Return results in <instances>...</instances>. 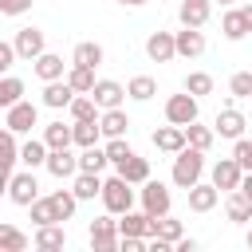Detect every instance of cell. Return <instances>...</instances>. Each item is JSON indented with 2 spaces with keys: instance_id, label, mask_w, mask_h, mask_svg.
Wrapping results in <instances>:
<instances>
[{
  "instance_id": "13",
  "label": "cell",
  "mask_w": 252,
  "mask_h": 252,
  "mask_svg": "<svg viewBox=\"0 0 252 252\" xmlns=\"http://www.w3.org/2000/svg\"><path fill=\"white\" fill-rule=\"evenodd\" d=\"M154 146L161 150V154H177V150H185L189 146V138H185V126H161V130H154Z\"/></svg>"
},
{
  "instance_id": "11",
  "label": "cell",
  "mask_w": 252,
  "mask_h": 252,
  "mask_svg": "<svg viewBox=\"0 0 252 252\" xmlns=\"http://www.w3.org/2000/svg\"><path fill=\"white\" fill-rule=\"evenodd\" d=\"M75 87L67 83V79H55V83H43V106H51V110H67L71 102H75Z\"/></svg>"
},
{
  "instance_id": "12",
  "label": "cell",
  "mask_w": 252,
  "mask_h": 252,
  "mask_svg": "<svg viewBox=\"0 0 252 252\" xmlns=\"http://www.w3.org/2000/svg\"><path fill=\"white\" fill-rule=\"evenodd\" d=\"M91 94H94V102H98L102 110H114V106H122V98H126L130 91H126L122 83H114V79H98Z\"/></svg>"
},
{
  "instance_id": "28",
  "label": "cell",
  "mask_w": 252,
  "mask_h": 252,
  "mask_svg": "<svg viewBox=\"0 0 252 252\" xmlns=\"http://www.w3.org/2000/svg\"><path fill=\"white\" fill-rule=\"evenodd\" d=\"M106 165H110L106 146H87V150L79 154V169H83V173H102Z\"/></svg>"
},
{
  "instance_id": "39",
  "label": "cell",
  "mask_w": 252,
  "mask_h": 252,
  "mask_svg": "<svg viewBox=\"0 0 252 252\" xmlns=\"http://www.w3.org/2000/svg\"><path fill=\"white\" fill-rule=\"evenodd\" d=\"M185 138H189V146L209 150V146H213V138H217V130H213V126H201V122H189V126H185Z\"/></svg>"
},
{
  "instance_id": "41",
  "label": "cell",
  "mask_w": 252,
  "mask_h": 252,
  "mask_svg": "<svg viewBox=\"0 0 252 252\" xmlns=\"http://www.w3.org/2000/svg\"><path fill=\"white\" fill-rule=\"evenodd\" d=\"M158 236L169 240V244H177V240L185 236V228H181V220H173V217H158Z\"/></svg>"
},
{
  "instance_id": "6",
  "label": "cell",
  "mask_w": 252,
  "mask_h": 252,
  "mask_svg": "<svg viewBox=\"0 0 252 252\" xmlns=\"http://www.w3.org/2000/svg\"><path fill=\"white\" fill-rule=\"evenodd\" d=\"M35 118H39V110H35V102H28V98H20L16 106L4 110V126L16 130V134H28V130L35 126Z\"/></svg>"
},
{
  "instance_id": "43",
  "label": "cell",
  "mask_w": 252,
  "mask_h": 252,
  "mask_svg": "<svg viewBox=\"0 0 252 252\" xmlns=\"http://www.w3.org/2000/svg\"><path fill=\"white\" fill-rule=\"evenodd\" d=\"M228 91H232L236 98H252V71H236V75L228 79Z\"/></svg>"
},
{
  "instance_id": "48",
  "label": "cell",
  "mask_w": 252,
  "mask_h": 252,
  "mask_svg": "<svg viewBox=\"0 0 252 252\" xmlns=\"http://www.w3.org/2000/svg\"><path fill=\"white\" fill-rule=\"evenodd\" d=\"M114 4H122V8H142V4H150V0H114Z\"/></svg>"
},
{
  "instance_id": "38",
  "label": "cell",
  "mask_w": 252,
  "mask_h": 252,
  "mask_svg": "<svg viewBox=\"0 0 252 252\" xmlns=\"http://www.w3.org/2000/svg\"><path fill=\"white\" fill-rule=\"evenodd\" d=\"M55 220H59V213H55L51 197H35L32 201V224L39 228V224H55Z\"/></svg>"
},
{
  "instance_id": "42",
  "label": "cell",
  "mask_w": 252,
  "mask_h": 252,
  "mask_svg": "<svg viewBox=\"0 0 252 252\" xmlns=\"http://www.w3.org/2000/svg\"><path fill=\"white\" fill-rule=\"evenodd\" d=\"M130 154H134V150L126 146V138H106V158H110V165H122Z\"/></svg>"
},
{
  "instance_id": "19",
  "label": "cell",
  "mask_w": 252,
  "mask_h": 252,
  "mask_svg": "<svg viewBox=\"0 0 252 252\" xmlns=\"http://www.w3.org/2000/svg\"><path fill=\"white\" fill-rule=\"evenodd\" d=\"M63 244H67L63 220H55V224H39V228H35V248H39V252H55V248H63Z\"/></svg>"
},
{
  "instance_id": "32",
  "label": "cell",
  "mask_w": 252,
  "mask_h": 252,
  "mask_svg": "<svg viewBox=\"0 0 252 252\" xmlns=\"http://www.w3.org/2000/svg\"><path fill=\"white\" fill-rule=\"evenodd\" d=\"M67 83H71L79 94H91L98 79H94V67H79V63H71V71H67Z\"/></svg>"
},
{
  "instance_id": "2",
  "label": "cell",
  "mask_w": 252,
  "mask_h": 252,
  "mask_svg": "<svg viewBox=\"0 0 252 252\" xmlns=\"http://www.w3.org/2000/svg\"><path fill=\"white\" fill-rule=\"evenodd\" d=\"M102 205H106V213H114V217H122V213L134 209V189H130V181H126L122 173H114V177L102 181Z\"/></svg>"
},
{
  "instance_id": "51",
  "label": "cell",
  "mask_w": 252,
  "mask_h": 252,
  "mask_svg": "<svg viewBox=\"0 0 252 252\" xmlns=\"http://www.w3.org/2000/svg\"><path fill=\"white\" fill-rule=\"evenodd\" d=\"M248 248H252V228H248Z\"/></svg>"
},
{
  "instance_id": "25",
  "label": "cell",
  "mask_w": 252,
  "mask_h": 252,
  "mask_svg": "<svg viewBox=\"0 0 252 252\" xmlns=\"http://www.w3.org/2000/svg\"><path fill=\"white\" fill-rule=\"evenodd\" d=\"M220 32H224V39H244L252 28H248V20H244V12L240 8H232V12H224V20H220Z\"/></svg>"
},
{
  "instance_id": "35",
  "label": "cell",
  "mask_w": 252,
  "mask_h": 252,
  "mask_svg": "<svg viewBox=\"0 0 252 252\" xmlns=\"http://www.w3.org/2000/svg\"><path fill=\"white\" fill-rule=\"evenodd\" d=\"M24 98V79H16V75H4L0 79V106L8 110V106H16Z\"/></svg>"
},
{
  "instance_id": "34",
  "label": "cell",
  "mask_w": 252,
  "mask_h": 252,
  "mask_svg": "<svg viewBox=\"0 0 252 252\" xmlns=\"http://www.w3.org/2000/svg\"><path fill=\"white\" fill-rule=\"evenodd\" d=\"M126 91H130V98H134V102H150V98L158 94V83H154L150 75H134V79L126 83Z\"/></svg>"
},
{
  "instance_id": "1",
  "label": "cell",
  "mask_w": 252,
  "mask_h": 252,
  "mask_svg": "<svg viewBox=\"0 0 252 252\" xmlns=\"http://www.w3.org/2000/svg\"><path fill=\"white\" fill-rule=\"evenodd\" d=\"M201 173H205V150L185 146V150L173 154V185H177V189L189 193V189L201 181Z\"/></svg>"
},
{
  "instance_id": "26",
  "label": "cell",
  "mask_w": 252,
  "mask_h": 252,
  "mask_svg": "<svg viewBox=\"0 0 252 252\" xmlns=\"http://www.w3.org/2000/svg\"><path fill=\"white\" fill-rule=\"evenodd\" d=\"M71 63H79V67H98V63H102V43H94V39H83V43H75V51H71Z\"/></svg>"
},
{
  "instance_id": "4",
  "label": "cell",
  "mask_w": 252,
  "mask_h": 252,
  "mask_svg": "<svg viewBox=\"0 0 252 252\" xmlns=\"http://www.w3.org/2000/svg\"><path fill=\"white\" fill-rule=\"evenodd\" d=\"M165 122H173V126L197 122V94H189V91L169 94V98H165Z\"/></svg>"
},
{
  "instance_id": "14",
  "label": "cell",
  "mask_w": 252,
  "mask_h": 252,
  "mask_svg": "<svg viewBox=\"0 0 252 252\" xmlns=\"http://www.w3.org/2000/svg\"><path fill=\"white\" fill-rule=\"evenodd\" d=\"M47 173H51V177H59V181L79 173V158L71 154V146H67V150H51V154H47Z\"/></svg>"
},
{
  "instance_id": "3",
  "label": "cell",
  "mask_w": 252,
  "mask_h": 252,
  "mask_svg": "<svg viewBox=\"0 0 252 252\" xmlns=\"http://www.w3.org/2000/svg\"><path fill=\"white\" fill-rule=\"evenodd\" d=\"M118 244H122V232H118L114 213L94 217V220H91V248H94V252H114Z\"/></svg>"
},
{
  "instance_id": "8",
  "label": "cell",
  "mask_w": 252,
  "mask_h": 252,
  "mask_svg": "<svg viewBox=\"0 0 252 252\" xmlns=\"http://www.w3.org/2000/svg\"><path fill=\"white\" fill-rule=\"evenodd\" d=\"M142 209H146L150 217H169V189L150 177V181L142 185Z\"/></svg>"
},
{
  "instance_id": "9",
  "label": "cell",
  "mask_w": 252,
  "mask_h": 252,
  "mask_svg": "<svg viewBox=\"0 0 252 252\" xmlns=\"http://www.w3.org/2000/svg\"><path fill=\"white\" fill-rule=\"evenodd\" d=\"M12 43H16L20 59H28V63H35V59L47 51V47H43V32H39V28H20Z\"/></svg>"
},
{
  "instance_id": "45",
  "label": "cell",
  "mask_w": 252,
  "mask_h": 252,
  "mask_svg": "<svg viewBox=\"0 0 252 252\" xmlns=\"http://www.w3.org/2000/svg\"><path fill=\"white\" fill-rule=\"evenodd\" d=\"M32 8V0H0V12L4 16H24Z\"/></svg>"
},
{
  "instance_id": "36",
  "label": "cell",
  "mask_w": 252,
  "mask_h": 252,
  "mask_svg": "<svg viewBox=\"0 0 252 252\" xmlns=\"http://www.w3.org/2000/svg\"><path fill=\"white\" fill-rule=\"evenodd\" d=\"M98 138H102V126H98V118H91V122H75V146H79V150H87V146H98Z\"/></svg>"
},
{
  "instance_id": "49",
  "label": "cell",
  "mask_w": 252,
  "mask_h": 252,
  "mask_svg": "<svg viewBox=\"0 0 252 252\" xmlns=\"http://www.w3.org/2000/svg\"><path fill=\"white\" fill-rule=\"evenodd\" d=\"M240 189H244V193L252 197V173H244V181H240Z\"/></svg>"
},
{
  "instance_id": "30",
  "label": "cell",
  "mask_w": 252,
  "mask_h": 252,
  "mask_svg": "<svg viewBox=\"0 0 252 252\" xmlns=\"http://www.w3.org/2000/svg\"><path fill=\"white\" fill-rule=\"evenodd\" d=\"M0 154H4V177L16 173V161H20V142H16V130L4 126V138H0Z\"/></svg>"
},
{
  "instance_id": "37",
  "label": "cell",
  "mask_w": 252,
  "mask_h": 252,
  "mask_svg": "<svg viewBox=\"0 0 252 252\" xmlns=\"http://www.w3.org/2000/svg\"><path fill=\"white\" fill-rule=\"evenodd\" d=\"M51 205H55L59 220H71V217H75V205H79V197H75V189H55V193H51Z\"/></svg>"
},
{
  "instance_id": "15",
  "label": "cell",
  "mask_w": 252,
  "mask_h": 252,
  "mask_svg": "<svg viewBox=\"0 0 252 252\" xmlns=\"http://www.w3.org/2000/svg\"><path fill=\"white\" fill-rule=\"evenodd\" d=\"M217 201H220V189H217L213 181H209V185H205V181H197V185L189 189V209H193V213H213V209H217Z\"/></svg>"
},
{
  "instance_id": "44",
  "label": "cell",
  "mask_w": 252,
  "mask_h": 252,
  "mask_svg": "<svg viewBox=\"0 0 252 252\" xmlns=\"http://www.w3.org/2000/svg\"><path fill=\"white\" fill-rule=\"evenodd\" d=\"M232 158L240 161V169H244V173H252V142H248V138H236V146H232Z\"/></svg>"
},
{
  "instance_id": "33",
  "label": "cell",
  "mask_w": 252,
  "mask_h": 252,
  "mask_svg": "<svg viewBox=\"0 0 252 252\" xmlns=\"http://www.w3.org/2000/svg\"><path fill=\"white\" fill-rule=\"evenodd\" d=\"M67 110H71V118H75V122H91V118H98V110H102V106L94 102V94H75V102H71Z\"/></svg>"
},
{
  "instance_id": "24",
  "label": "cell",
  "mask_w": 252,
  "mask_h": 252,
  "mask_svg": "<svg viewBox=\"0 0 252 252\" xmlns=\"http://www.w3.org/2000/svg\"><path fill=\"white\" fill-rule=\"evenodd\" d=\"M71 189H75V197H79V201H94V197H102V177H98V173H83V169H79Z\"/></svg>"
},
{
  "instance_id": "16",
  "label": "cell",
  "mask_w": 252,
  "mask_h": 252,
  "mask_svg": "<svg viewBox=\"0 0 252 252\" xmlns=\"http://www.w3.org/2000/svg\"><path fill=\"white\" fill-rule=\"evenodd\" d=\"M244 126H248V122H244V114H240V110H232V106H228V110H220V114H217V122H213V130H217L220 138H232V142H236V138H244Z\"/></svg>"
},
{
  "instance_id": "22",
  "label": "cell",
  "mask_w": 252,
  "mask_h": 252,
  "mask_svg": "<svg viewBox=\"0 0 252 252\" xmlns=\"http://www.w3.org/2000/svg\"><path fill=\"white\" fill-rule=\"evenodd\" d=\"M181 24L185 28H205V20H209V0H181Z\"/></svg>"
},
{
  "instance_id": "31",
  "label": "cell",
  "mask_w": 252,
  "mask_h": 252,
  "mask_svg": "<svg viewBox=\"0 0 252 252\" xmlns=\"http://www.w3.org/2000/svg\"><path fill=\"white\" fill-rule=\"evenodd\" d=\"M28 244L35 240H28L16 224H0V252H28Z\"/></svg>"
},
{
  "instance_id": "23",
  "label": "cell",
  "mask_w": 252,
  "mask_h": 252,
  "mask_svg": "<svg viewBox=\"0 0 252 252\" xmlns=\"http://www.w3.org/2000/svg\"><path fill=\"white\" fill-rule=\"evenodd\" d=\"M43 142H47L51 150H67V146H75V126L47 122V126H43Z\"/></svg>"
},
{
  "instance_id": "21",
  "label": "cell",
  "mask_w": 252,
  "mask_h": 252,
  "mask_svg": "<svg viewBox=\"0 0 252 252\" xmlns=\"http://www.w3.org/2000/svg\"><path fill=\"white\" fill-rule=\"evenodd\" d=\"M114 169H118L130 185H146V181H150V161H146V158H138V154H130V158H126L122 165H114Z\"/></svg>"
},
{
  "instance_id": "5",
  "label": "cell",
  "mask_w": 252,
  "mask_h": 252,
  "mask_svg": "<svg viewBox=\"0 0 252 252\" xmlns=\"http://www.w3.org/2000/svg\"><path fill=\"white\" fill-rule=\"evenodd\" d=\"M39 197V181H35V173L32 169H24V173H12L8 177V201L12 205H24V209H32V201Z\"/></svg>"
},
{
  "instance_id": "46",
  "label": "cell",
  "mask_w": 252,
  "mask_h": 252,
  "mask_svg": "<svg viewBox=\"0 0 252 252\" xmlns=\"http://www.w3.org/2000/svg\"><path fill=\"white\" fill-rule=\"evenodd\" d=\"M16 55H20L16 43H0V71H8V67L16 63Z\"/></svg>"
},
{
  "instance_id": "47",
  "label": "cell",
  "mask_w": 252,
  "mask_h": 252,
  "mask_svg": "<svg viewBox=\"0 0 252 252\" xmlns=\"http://www.w3.org/2000/svg\"><path fill=\"white\" fill-rule=\"evenodd\" d=\"M173 248H177V252H197V240H189V236H181V240H177Z\"/></svg>"
},
{
  "instance_id": "20",
  "label": "cell",
  "mask_w": 252,
  "mask_h": 252,
  "mask_svg": "<svg viewBox=\"0 0 252 252\" xmlns=\"http://www.w3.org/2000/svg\"><path fill=\"white\" fill-rule=\"evenodd\" d=\"M98 126H102V138H126L130 118H126V110H122V106H114V110H102Z\"/></svg>"
},
{
  "instance_id": "52",
  "label": "cell",
  "mask_w": 252,
  "mask_h": 252,
  "mask_svg": "<svg viewBox=\"0 0 252 252\" xmlns=\"http://www.w3.org/2000/svg\"><path fill=\"white\" fill-rule=\"evenodd\" d=\"M217 4H232V0H217Z\"/></svg>"
},
{
  "instance_id": "7",
  "label": "cell",
  "mask_w": 252,
  "mask_h": 252,
  "mask_svg": "<svg viewBox=\"0 0 252 252\" xmlns=\"http://www.w3.org/2000/svg\"><path fill=\"white\" fill-rule=\"evenodd\" d=\"M240 181H244V169H240V161H236V158H220V161L213 165V185H217L220 193L240 189Z\"/></svg>"
},
{
  "instance_id": "50",
  "label": "cell",
  "mask_w": 252,
  "mask_h": 252,
  "mask_svg": "<svg viewBox=\"0 0 252 252\" xmlns=\"http://www.w3.org/2000/svg\"><path fill=\"white\" fill-rule=\"evenodd\" d=\"M240 12H244V20H248V28H252V4H244Z\"/></svg>"
},
{
  "instance_id": "17",
  "label": "cell",
  "mask_w": 252,
  "mask_h": 252,
  "mask_svg": "<svg viewBox=\"0 0 252 252\" xmlns=\"http://www.w3.org/2000/svg\"><path fill=\"white\" fill-rule=\"evenodd\" d=\"M224 213H228V220H236V224H252V197H248L244 189H232L228 201H224Z\"/></svg>"
},
{
  "instance_id": "10",
  "label": "cell",
  "mask_w": 252,
  "mask_h": 252,
  "mask_svg": "<svg viewBox=\"0 0 252 252\" xmlns=\"http://www.w3.org/2000/svg\"><path fill=\"white\" fill-rule=\"evenodd\" d=\"M146 55H150L154 63H169V59L177 55V35H173V32H154V35L146 39Z\"/></svg>"
},
{
  "instance_id": "18",
  "label": "cell",
  "mask_w": 252,
  "mask_h": 252,
  "mask_svg": "<svg viewBox=\"0 0 252 252\" xmlns=\"http://www.w3.org/2000/svg\"><path fill=\"white\" fill-rule=\"evenodd\" d=\"M173 35H177V55L197 59V55L205 51V35H201V28H185V24H181V32H173Z\"/></svg>"
},
{
  "instance_id": "27",
  "label": "cell",
  "mask_w": 252,
  "mask_h": 252,
  "mask_svg": "<svg viewBox=\"0 0 252 252\" xmlns=\"http://www.w3.org/2000/svg\"><path fill=\"white\" fill-rule=\"evenodd\" d=\"M47 154H51V146H47V142H35V138H28V142L20 146V161H24L28 169L47 165Z\"/></svg>"
},
{
  "instance_id": "29",
  "label": "cell",
  "mask_w": 252,
  "mask_h": 252,
  "mask_svg": "<svg viewBox=\"0 0 252 252\" xmlns=\"http://www.w3.org/2000/svg\"><path fill=\"white\" fill-rule=\"evenodd\" d=\"M63 67H67V63H63L59 55H51V51H43V55L35 59V75H39L43 83H55V79H63Z\"/></svg>"
},
{
  "instance_id": "40",
  "label": "cell",
  "mask_w": 252,
  "mask_h": 252,
  "mask_svg": "<svg viewBox=\"0 0 252 252\" xmlns=\"http://www.w3.org/2000/svg\"><path fill=\"white\" fill-rule=\"evenodd\" d=\"M181 91H189V94H213V75H205V71H189L185 75V87Z\"/></svg>"
}]
</instances>
